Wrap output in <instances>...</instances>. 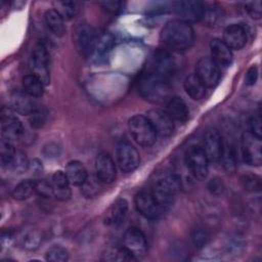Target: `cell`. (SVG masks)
I'll return each instance as SVG.
<instances>
[{"label": "cell", "instance_id": "8d00e7d4", "mask_svg": "<svg viewBox=\"0 0 262 262\" xmlns=\"http://www.w3.org/2000/svg\"><path fill=\"white\" fill-rule=\"evenodd\" d=\"M12 105H13L14 110H16L18 113L29 115L31 113V111L33 110V107L35 106V103L32 102L26 95L17 94L13 98Z\"/></svg>", "mask_w": 262, "mask_h": 262}, {"label": "cell", "instance_id": "74e56055", "mask_svg": "<svg viewBox=\"0 0 262 262\" xmlns=\"http://www.w3.org/2000/svg\"><path fill=\"white\" fill-rule=\"evenodd\" d=\"M30 116V122L31 125L35 128H39L41 127L46 119V111L43 106L35 104V106L33 107V110L31 111V113L29 114Z\"/></svg>", "mask_w": 262, "mask_h": 262}, {"label": "cell", "instance_id": "cb8c5ba5", "mask_svg": "<svg viewBox=\"0 0 262 262\" xmlns=\"http://www.w3.org/2000/svg\"><path fill=\"white\" fill-rule=\"evenodd\" d=\"M70 183L75 186H81L88 177L87 170L83 163L79 161H71L68 163L64 171Z\"/></svg>", "mask_w": 262, "mask_h": 262}, {"label": "cell", "instance_id": "c3c4849f", "mask_svg": "<svg viewBox=\"0 0 262 262\" xmlns=\"http://www.w3.org/2000/svg\"><path fill=\"white\" fill-rule=\"evenodd\" d=\"M40 238L35 233H30L24 238V246L28 249H35L38 247Z\"/></svg>", "mask_w": 262, "mask_h": 262}, {"label": "cell", "instance_id": "83f0119b", "mask_svg": "<svg viewBox=\"0 0 262 262\" xmlns=\"http://www.w3.org/2000/svg\"><path fill=\"white\" fill-rule=\"evenodd\" d=\"M219 163H221L223 169L226 172H233L236 168V158L233 146L227 141L223 140V147L221 151V156L219 159Z\"/></svg>", "mask_w": 262, "mask_h": 262}, {"label": "cell", "instance_id": "f6af8a7d", "mask_svg": "<svg viewBox=\"0 0 262 262\" xmlns=\"http://www.w3.org/2000/svg\"><path fill=\"white\" fill-rule=\"evenodd\" d=\"M250 132L254 135H256L257 137L261 138L262 135V128H261V117L260 114H256L254 115L251 119H250Z\"/></svg>", "mask_w": 262, "mask_h": 262}, {"label": "cell", "instance_id": "7c38bea8", "mask_svg": "<svg viewBox=\"0 0 262 262\" xmlns=\"http://www.w3.org/2000/svg\"><path fill=\"white\" fill-rule=\"evenodd\" d=\"M195 75L206 87H214L220 80V68L211 57H202L195 66Z\"/></svg>", "mask_w": 262, "mask_h": 262}, {"label": "cell", "instance_id": "d590c367", "mask_svg": "<svg viewBox=\"0 0 262 262\" xmlns=\"http://www.w3.org/2000/svg\"><path fill=\"white\" fill-rule=\"evenodd\" d=\"M45 259L52 262H64L69 260V253L63 247L55 245L46 251Z\"/></svg>", "mask_w": 262, "mask_h": 262}, {"label": "cell", "instance_id": "52a82bcc", "mask_svg": "<svg viewBox=\"0 0 262 262\" xmlns=\"http://www.w3.org/2000/svg\"><path fill=\"white\" fill-rule=\"evenodd\" d=\"M242 156L248 165L260 166L262 163V142L261 138L245 132L242 136Z\"/></svg>", "mask_w": 262, "mask_h": 262}, {"label": "cell", "instance_id": "3957f363", "mask_svg": "<svg viewBox=\"0 0 262 262\" xmlns=\"http://www.w3.org/2000/svg\"><path fill=\"white\" fill-rule=\"evenodd\" d=\"M180 186L181 181L179 176L175 174H170L159 179L152 186L150 192L160 204V206L166 211L174 203Z\"/></svg>", "mask_w": 262, "mask_h": 262}, {"label": "cell", "instance_id": "7402d4cb", "mask_svg": "<svg viewBox=\"0 0 262 262\" xmlns=\"http://www.w3.org/2000/svg\"><path fill=\"white\" fill-rule=\"evenodd\" d=\"M166 113L174 122L185 123L189 117V111L183 99L174 96L167 100Z\"/></svg>", "mask_w": 262, "mask_h": 262}, {"label": "cell", "instance_id": "836d02e7", "mask_svg": "<svg viewBox=\"0 0 262 262\" xmlns=\"http://www.w3.org/2000/svg\"><path fill=\"white\" fill-rule=\"evenodd\" d=\"M190 237L193 245L198 248L206 246L210 241V232L204 226L196 225L190 231Z\"/></svg>", "mask_w": 262, "mask_h": 262}, {"label": "cell", "instance_id": "2e32d148", "mask_svg": "<svg viewBox=\"0 0 262 262\" xmlns=\"http://www.w3.org/2000/svg\"><path fill=\"white\" fill-rule=\"evenodd\" d=\"M1 130L2 138L9 141L19 139L25 132L21 122L5 110L2 111L1 115Z\"/></svg>", "mask_w": 262, "mask_h": 262}, {"label": "cell", "instance_id": "bcb514c9", "mask_svg": "<svg viewBox=\"0 0 262 262\" xmlns=\"http://www.w3.org/2000/svg\"><path fill=\"white\" fill-rule=\"evenodd\" d=\"M100 5L107 12L117 13L119 10L122 9L123 4L120 1H104V2H100Z\"/></svg>", "mask_w": 262, "mask_h": 262}, {"label": "cell", "instance_id": "681fc988", "mask_svg": "<svg viewBox=\"0 0 262 262\" xmlns=\"http://www.w3.org/2000/svg\"><path fill=\"white\" fill-rule=\"evenodd\" d=\"M58 146L56 145V144H53V143H49L48 144V146H46L45 148H44V154H45V156L46 157H56L57 155L55 154V152H53V150L54 151H58Z\"/></svg>", "mask_w": 262, "mask_h": 262}, {"label": "cell", "instance_id": "60d3db41", "mask_svg": "<svg viewBox=\"0 0 262 262\" xmlns=\"http://www.w3.org/2000/svg\"><path fill=\"white\" fill-rule=\"evenodd\" d=\"M35 192L42 198H51L53 196V188L50 180L41 179L35 181Z\"/></svg>", "mask_w": 262, "mask_h": 262}, {"label": "cell", "instance_id": "5bb4252c", "mask_svg": "<svg viewBox=\"0 0 262 262\" xmlns=\"http://www.w3.org/2000/svg\"><path fill=\"white\" fill-rule=\"evenodd\" d=\"M116 166L107 152H100L95 160V175L102 184H111L116 179Z\"/></svg>", "mask_w": 262, "mask_h": 262}, {"label": "cell", "instance_id": "d6986e66", "mask_svg": "<svg viewBox=\"0 0 262 262\" xmlns=\"http://www.w3.org/2000/svg\"><path fill=\"white\" fill-rule=\"evenodd\" d=\"M247 30L243 25L232 24L223 32V42L230 49H242L247 43Z\"/></svg>", "mask_w": 262, "mask_h": 262}, {"label": "cell", "instance_id": "ffe728a7", "mask_svg": "<svg viewBox=\"0 0 262 262\" xmlns=\"http://www.w3.org/2000/svg\"><path fill=\"white\" fill-rule=\"evenodd\" d=\"M128 202L125 199H120L116 201L105 212L104 223L111 227L121 226L128 215Z\"/></svg>", "mask_w": 262, "mask_h": 262}, {"label": "cell", "instance_id": "7bdbcfd3", "mask_svg": "<svg viewBox=\"0 0 262 262\" xmlns=\"http://www.w3.org/2000/svg\"><path fill=\"white\" fill-rule=\"evenodd\" d=\"M245 9L247 13L252 17L259 19L262 14V8H261V2L260 1H252L247 2L245 4Z\"/></svg>", "mask_w": 262, "mask_h": 262}, {"label": "cell", "instance_id": "9c48e42d", "mask_svg": "<svg viewBox=\"0 0 262 262\" xmlns=\"http://www.w3.org/2000/svg\"><path fill=\"white\" fill-rule=\"evenodd\" d=\"M49 55L46 47L43 44H38L32 53L30 66L32 74L37 76L44 85L48 84L50 81L49 75Z\"/></svg>", "mask_w": 262, "mask_h": 262}, {"label": "cell", "instance_id": "30bf717a", "mask_svg": "<svg viewBox=\"0 0 262 262\" xmlns=\"http://www.w3.org/2000/svg\"><path fill=\"white\" fill-rule=\"evenodd\" d=\"M123 247L135 259L143 257L147 251V242L144 233L136 227L128 228L123 237Z\"/></svg>", "mask_w": 262, "mask_h": 262}, {"label": "cell", "instance_id": "44dd1931", "mask_svg": "<svg viewBox=\"0 0 262 262\" xmlns=\"http://www.w3.org/2000/svg\"><path fill=\"white\" fill-rule=\"evenodd\" d=\"M210 50L211 58L219 68H226L231 63L232 51L221 39H213L210 43Z\"/></svg>", "mask_w": 262, "mask_h": 262}, {"label": "cell", "instance_id": "7dc6e473", "mask_svg": "<svg viewBox=\"0 0 262 262\" xmlns=\"http://www.w3.org/2000/svg\"><path fill=\"white\" fill-rule=\"evenodd\" d=\"M257 79H258V69L256 66H252L246 74V77H245L246 84L248 86H253L256 83Z\"/></svg>", "mask_w": 262, "mask_h": 262}, {"label": "cell", "instance_id": "d6a6232c", "mask_svg": "<svg viewBox=\"0 0 262 262\" xmlns=\"http://www.w3.org/2000/svg\"><path fill=\"white\" fill-rule=\"evenodd\" d=\"M57 11L62 15L66 19H72L75 17L80 10L79 2H71V1H59L56 3Z\"/></svg>", "mask_w": 262, "mask_h": 262}, {"label": "cell", "instance_id": "9a60e30c", "mask_svg": "<svg viewBox=\"0 0 262 262\" xmlns=\"http://www.w3.org/2000/svg\"><path fill=\"white\" fill-rule=\"evenodd\" d=\"M224 138L216 129H210L204 136V145L202 146L209 162L219 163L223 147Z\"/></svg>", "mask_w": 262, "mask_h": 262}, {"label": "cell", "instance_id": "603a6c76", "mask_svg": "<svg viewBox=\"0 0 262 262\" xmlns=\"http://www.w3.org/2000/svg\"><path fill=\"white\" fill-rule=\"evenodd\" d=\"M51 184L53 188V196L59 201H68L71 196L70 181L62 171H56L51 176Z\"/></svg>", "mask_w": 262, "mask_h": 262}, {"label": "cell", "instance_id": "1f68e13d", "mask_svg": "<svg viewBox=\"0 0 262 262\" xmlns=\"http://www.w3.org/2000/svg\"><path fill=\"white\" fill-rule=\"evenodd\" d=\"M101 182L99 179L95 176H89L86 178L84 183L81 185L82 193L85 198H94L99 193V190L101 189Z\"/></svg>", "mask_w": 262, "mask_h": 262}, {"label": "cell", "instance_id": "8fae6325", "mask_svg": "<svg viewBox=\"0 0 262 262\" xmlns=\"http://www.w3.org/2000/svg\"><path fill=\"white\" fill-rule=\"evenodd\" d=\"M117 163L123 172L134 171L140 162V157L136 148L128 142H120L116 149Z\"/></svg>", "mask_w": 262, "mask_h": 262}, {"label": "cell", "instance_id": "e575fe53", "mask_svg": "<svg viewBox=\"0 0 262 262\" xmlns=\"http://www.w3.org/2000/svg\"><path fill=\"white\" fill-rule=\"evenodd\" d=\"M243 187L250 192H258L261 190V178L256 174H245L241 177Z\"/></svg>", "mask_w": 262, "mask_h": 262}, {"label": "cell", "instance_id": "ee69618b", "mask_svg": "<svg viewBox=\"0 0 262 262\" xmlns=\"http://www.w3.org/2000/svg\"><path fill=\"white\" fill-rule=\"evenodd\" d=\"M224 188H225V186H224L223 181L220 178H218V177L212 178L208 182V189L214 195L222 194L223 191H224Z\"/></svg>", "mask_w": 262, "mask_h": 262}, {"label": "cell", "instance_id": "277c9868", "mask_svg": "<svg viewBox=\"0 0 262 262\" xmlns=\"http://www.w3.org/2000/svg\"><path fill=\"white\" fill-rule=\"evenodd\" d=\"M128 128L133 139L141 146H151L157 139V132L146 116L135 115L128 121Z\"/></svg>", "mask_w": 262, "mask_h": 262}, {"label": "cell", "instance_id": "4dcf8cb0", "mask_svg": "<svg viewBox=\"0 0 262 262\" xmlns=\"http://www.w3.org/2000/svg\"><path fill=\"white\" fill-rule=\"evenodd\" d=\"M16 150L14 149L11 141L2 138L0 143V162L3 168H9L14 158Z\"/></svg>", "mask_w": 262, "mask_h": 262}, {"label": "cell", "instance_id": "6da1fadb", "mask_svg": "<svg viewBox=\"0 0 262 262\" xmlns=\"http://www.w3.org/2000/svg\"><path fill=\"white\" fill-rule=\"evenodd\" d=\"M163 43L173 50H186L194 42V31L192 27L183 20L174 19L168 21L161 32Z\"/></svg>", "mask_w": 262, "mask_h": 262}, {"label": "cell", "instance_id": "4fadbf2b", "mask_svg": "<svg viewBox=\"0 0 262 262\" xmlns=\"http://www.w3.org/2000/svg\"><path fill=\"white\" fill-rule=\"evenodd\" d=\"M175 13L180 17V20L185 23H194L202 19L204 11V3L201 1L186 0L177 1L173 4Z\"/></svg>", "mask_w": 262, "mask_h": 262}, {"label": "cell", "instance_id": "ab89813d", "mask_svg": "<svg viewBox=\"0 0 262 262\" xmlns=\"http://www.w3.org/2000/svg\"><path fill=\"white\" fill-rule=\"evenodd\" d=\"M114 37L111 34H104L96 40L94 49L98 54H103L111 50V48L114 45Z\"/></svg>", "mask_w": 262, "mask_h": 262}, {"label": "cell", "instance_id": "f1b7e54d", "mask_svg": "<svg viewBox=\"0 0 262 262\" xmlns=\"http://www.w3.org/2000/svg\"><path fill=\"white\" fill-rule=\"evenodd\" d=\"M223 10L217 4H205L202 19L209 26H218L223 18Z\"/></svg>", "mask_w": 262, "mask_h": 262}, {"label": "cell", "instance_id": "f546056e", "mask_svg": "<svg viewBox=\"0 0 262 262\" xmlns=\"http://www.w3.org/2000/svg\"><path fill=\"white\" fill-rule=\"evenodd\" d=\"M35 192V181L26 179L20 181L12 190V196L17 201H25Z\"/></svg>", "mask_w": 262, "mask_h": 262}, {"label": "cell", "instance_id": "4316f807", "mask_svg": "<svg viewBox=\"0 0 262 262\" xmlns=\"http://www.w3.org/2000/svg\"><path fill=\"white\" fill-rule=\"evenodd\" d=\"M23 87L26 94L31 97H40L44 92V83L34 74L24 77Z\"/></svg>", "mask_w": 262, "mask_h": 262}, {"label": "cell", "instance_id": "e0dca14e", "mask_svg": "<svg viewBox=\"0 0 262 262\" xmlns=\"http://www.w3.org/2000/svg\"><path fill=\"white\" fill-rule=\"evenodd\" d=\"M146 117L154 126L157 134L167 137L173 133L174 121L170 118L166 111L155 108L149 111Z\"/></svg>", "mask_w": 262, "mask_h": 262}, {"label": "cell", "instance_id": "d4e9b609", "mask_svg": "<svg viewBox=\"0 0 262 262\" xmlns=\"http://www.w3.org/2000/svg\"><path fill=\"white\" fill-rule=\"evenodd\" d=\"M183 87L185 92L194 100H199L203 98L206 94V86L203 84V82L196 77L195 74L188 75L184 82Z\"/></svg>", "mask_w": 262, "mask_h": 262}, {"label": "cell", "instance_id": "7a4b0ae2", "mask_svg": "<svg viewBox=\"0 0 262 262\" xmlns=\"http://www.w3.org/2000/svg\"><path fill=\"white\" fill-rule=\"evenodd\" d=\"M139 92L150 102H164L169 99L170 85L168 80L152 73L144 75L139 82Z\"/></svg>", "mask_w": 262, "mask_h": 262}, {"label": "cell", "instance_id": "ac0fdd59", "mask_svg": "<svg viewBox=\"0 0 262 262\" xmlns=\"http://www.w3.org/2000/svg\"><path fill=\"white\" fill-rule=\"evenodd\" d=\"M175 62L168 51H158L151 60L152 74L168 80L174 73Z\"/></svg>", "mask_w": 262, "mask_h": 262}, {"label": "cell", "instance_id": "b9f144b4", "mask_svg": "<svg viewBox=\"0 0 262 262\" xmlns=\"http://www.w3.org/2000/svg\"><path fill=\"white\" fill-rule=\"evenodd\" d=\"M29 166H30V164L27 160L26 155L21 151H16L9 168L13 169L17 173H23L28 169Z\"/></svg>", "mask_w": 262, "mask_h": 262}, {"label": "cell", "instance_id": "ba28073f", "mask_svg": "<svg viewBox=\"0 0 262 262\" xmlns=\"http://www.w3.org/2000/svg\"><path fill=\"white\" fill-rule=\"evenodd\" d=\"M134 204L139 214L146 219H158L165 212V210L160 206L150 191L142 190L138 192L135 195Z\"/></svg>", "mask_w": 262, "mask_h": 262}, {"label": "cell", "instance_id": "8992f818", "mask_svg": "<svg viewBox=\"0 0 262 262\" xmlns=\"http://www.w3.org/2000/svg\"><path fill=\"white\" fill-rule=\"evenodd\" d=\"M73 43L76 50L83 56H87L95 47L96 37L93 28L88 24L78 25L73 33Z\"/></svg>", "mask_w": 262, "mask_h": 262}, {"label": "cell", "instance_id": "5b68a950", "mask_svg": "<svg viewBox=\"0 0 262 262\" xmlns=\"http://www.w3.org/2000/svg\"><path fill=\"white\" fill-rule=\"evenodd\" d=\"M185 163L195 179H206L209 172V160L202 146H189L185 152Z\"/></svg>", "mask_w": 262, "mask_h": 262}, {"label": "cell", "instance_id": "484cf974", "mask_svg": "<svg viewBox=\"0 0 262 262\" xmlns=\"http://www.w3.org/2000/svg\"><path fill=\"white\" fill-rule=\"evenodd\" d=\"M44 18H45V23H46L48 29L55 36H58V37L63 36V34L66 33L64 18L56 9L47 10L45 12Z\"/></svg>", "mask_w": 262, "mask_h": 262}, {"label": "cell", "instance_id": "f35d334b", "mask_svg": "<svg viewBox=\"0 0 262 262\" xmlns=\"http://www.w3.org/2000/svg\"><path fill=\"white\" fill-rule=\"evenodd\" d=\"M104 255H105V260H108V261H129V260L135 259L128 253V251L124 247L113 249Z\"/></svg>", "mask_w": 262, "mask_h": 262}]
</instances>
